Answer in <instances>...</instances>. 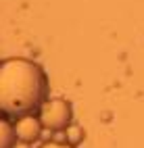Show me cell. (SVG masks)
Wrapping results in <instances>:
<instances>
[{"label": "cell", "instance_id": "2", "mask_svg": "<svg viewBox=\"0 0 144 148\" xmlns=\"http://www.w3.org/2000/svg\"><path fill=\"white\" fill-rule=\"evenodd\" d=\"M38 113H40L38 117H40L42 125L50 132H63L73 121L71 102L65 100V98H48Z\"/></svg>", "mask_w": 144, "mask_h": 148}, {"label": "cell", "instance_id": "6", "mask_svg": "<svg viewBox=\"0 0 144 148\" xmlns=\"http://www.w3.org/2000/svg\"><path fill=\"white\" fill-rule=\"evenodd\" d=\"M40 148H75V146L65 144V142H48V144H44V146H40Z\"/></svg>", "mask_w": 144, "mask_h": 148}, {"label": "cell", "instance_id": "1", "mask_svg": "<svg viewBox=\"0 0 144 148\" xmlns=\"http://www.w3.org/2000/svg\"><path fill=\"white\" fill-rule=\"evenodd\" d=\"M48 75L32 58L13 56L0 61V117L21 119L40 111L48 100Z\"/></svg>", "mask_w": 144, "mask_h": 148}, {"label": "cell", "instance_id": "4", "mask_svg": "<svg viewBox=\"0 0 144 148\" xmlns=\"http://www.w3.org/2000/svg\"><path fill=\"white\" fill-rule=\"evenodd\" d=\"M17 144V134H15V125L0 117V148H15Z\"/></svg>", "mask_w": 144, "mask_h": 148}, {"label": "cell", "instance_id": "3", "mask_svg": "<svg viewBox=\"0 0 144 148\" xmlns=\"http://www.w3.org/2000/svg\"><path fill=\"white\" fill-rule=\"evenodd\" d=\"M42 130H44V125L40 121V117H36V115H27V117H21V119L15 121L17 140L19 142H25V144L36 142L38 138L42 136Z\"/></svg>", "mask_w": 144, "mask_h": 148}, {"label": "cell", "instance_id": "5", "mask_svg": "<svg viewBox=\"0 0 144 148\" xmlns=\"http://www.w3.org/2000/svg\"><path fill=\"white\" fill-rule=\"evenodd\" d=\"M65 136H67V140H69V144L75 146V144H80V142L84 140V130H82L80 125H73V123H71V125L65 130Z\"/></svg>", "mask_w": 144, "mask_h": 148}]
</instances>
